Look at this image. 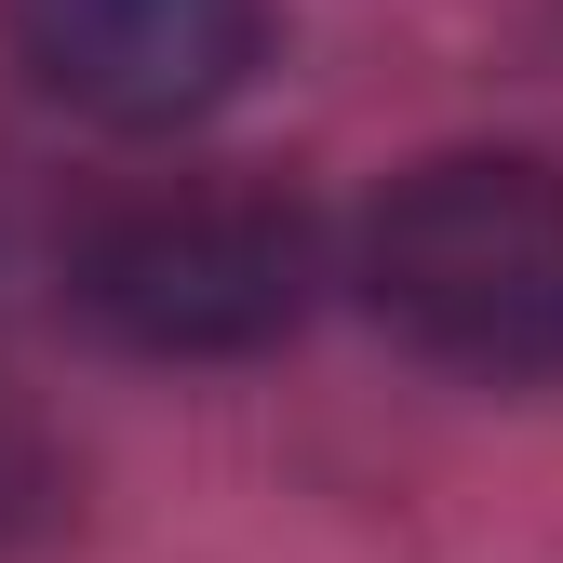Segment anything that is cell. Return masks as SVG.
<instances>
[{"label":"cell","instance_id":"obj_1","mask_svg":"<svg viewBox=\"0 0 563 563\" xmlns=\"http://www.w3.org/2000/svg\"><path fill=\"white\" fill-rule=\"evenodd\" d=\"M376 322L470 389L563 376V162L537 148H443L363 216Z\"/></svg>","mask_w":563,"mask_h":563},{"label":"cell","instance_id":"obj_2","mask_svg":"<svg viewBox=\"0 0 563 563\" xmlns=\"http://www.w3.org/2000/svg\"><path fill=\"white\" fill-rule=\"evenodd\" d=\"M67 296L134 363H255L322 309V216L268 175H148L67 229Z\"/></svg>","mask_w":563,"mask_h":563},{"label":"cell","instance_id":"obj_3","mask_svg":"<svg viewBox=\"0 0 563 563\" xmlns=\"http://www.w3.org/2000/svg\"><path fill=\"white\" fill-rule=\"evenodd\" d=\"M14 67L108 134H175L229 108L268 54V0H0Z\"/></svg>","mask_w":563,"mask_h":563}]
</instances>
